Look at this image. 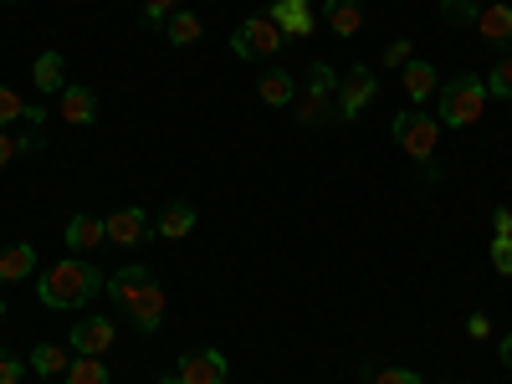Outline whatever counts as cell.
I'll list each match as a JSON object with an SVG mask.
<instances>
[{"instance_id": "8992f818", "label": "cell", "mask_w": 512, "mask_h": 384, "mask_svg": "<svg viewBox=\"0 0 512 384\" xmlns=\"http://www.w3.org/2000/svg\"><path fill=\"white\" fill-rule=\"evenodd\" d=\"M395 144L410 154V159H420V164H431V154H436V144H441V118H431V113H400L395 118Z\"/></svg>"}, {"instance_id": "7a4b0ae2", "label": "cell", "mask_w": 512, "mask_h": 384, "mask_svg": "<svg viewBox=\"0 0 512 384\" xmlns=\"http://www.w3.org/2000/svg\"><path fill=\"white\" fill-rule=\"evenodd\" d=\"M103 287H108L103 272H98L93 262H82V256H67V262H57L47 277H36V297H41L47 308H62V313L88 308Z\"/></svg>"}, {"instance_id": "7c38bea8", "label": "cell", "mask_w": 512, "mask_h": 384, "mask_svg": "<svg viewBox=\"0 0 512 384\" xmlns=\"http://www.w3.org/2000/svg\"><path fill=\"white\" fill-rule=\"evenodd\" d=\"M256 98H262L267 108H292V103H297V77H292L287 67L262 72V82H256Z\"/></svg>"}, {"instance_id": "e575fe53", "label": "cell", "mask_w": 512, "mask_h": 384, "mask_svg": "<svg viewBox=\"0 0 512 384\" xmlns=\"http://www.w3.org/2000/svg\"><path fill=\"white\" fill-rule=\"evenodd\" d=\"M502 364H507V369H512V333H507V338H502Z\"/></svg>"}, {"instance_id": "f1b7e54d", "label": "cell", "mask_w": 512, "mask_h": 384, "mask_svg": "<svg viewBox=\"0 0 512 384\" xmlns=\"http://www.w3.org/2000/svg\"><path fill=\"white\" fill-rule=\"evenodd\" d=\"M0 384H26L21 359H16V354H6V349H0Z\"/></svg>"}, {"instance_id": "f546056e", "label": "cell", "mask_w": 512, "mask_h": 384, "mask_svg": "<svg viewBox=\"0 0 512 384\" xmlns=\"http://www.w3.org/2000/svg\"><path fill=\"white\" fill-rule=\"evenodd\" d=\"M175 16V0H144V21L149 26H159V21H169Z\"/></svg>"}, {"instance_id": "8fae6325", "label": "cell", "mask_w": 512, "mask_h": 384, "mask_svg": "<svg viewBox=\"0 0 512 384\" xmlns=\"http://www.w3.org/2000/svg\"><path fill=\"white\" fill-rule=\"evenodd\" d=\"M267 16L282 26V36H287V41L313 36V6H308V0H272V11H267Z\"/></svg>"}, {"instance_id": "5b68a950", "label": "cell", "mask_w": 512, "mask_h": 384, "mask_svg": "<svg viewBox=\"0 0 512 384\" xmlns=\"http://www.w3.org/2000/svg\"><path fill=\"white\" fill-rule=\"evenodd\" d=\"M282 26L272 21V16H246L236 31H231V52L241 57V62H267V57H277L282 52Z\"/></svg>"}, {"instance_id": "44dd1931", "label": "cell", "mask_w": 512, "mask_h": 384, "mask_svg": "<svg viewBox=\"0 0 512 384\" xmlns=\"http://www.w3.org/2000/svg\"><path fill=\"white\" fill-rule=\"evenodd\" d=\"M477 31H482L487 41H512V6H482Z\"/></svg>"}, {"instance_id": "8d00e7d4", "label": "cell", "mask_w": 512, "mask_h": 384, "mask_svg": "<svg viewBox=\"0 0 512 384\" xmlns=\"http://www.w3.org/2000/svg\"><path fill=\"white\" fill-rule=\"evenodd\" d=\"M0 318H6V308H0Z\"/></svg>"}, {"instance_id": "6da1fadb", "label": "cell", "mask_w": 512, "mask_h": 384, "mask_svg": "<svg viewBox=\"0 0 512 384\" xmlns=\"http://www.w3.org/2000/svg\"><path fill=\"white\" fill-rule=\"evenodd\" d=\"M108 297H113L128 318H134L139 333H159L169 297H164V287H159V277H154L149 267H123V272H113V277H108Z\"/></svg>"}, {"instance_id": "cb8c5ba5", "label": "cell", "mask_w": 512, "mask_h": 384, "mask_svg": "<svg viewBox=\"0 0 512 384\" xmlns=\"http://www.w3.org/2000/svg\"><path fill=\"white\" fill-rule=\"evenodd\" d=\"M482 82H487V98H512V57H502Z\"/></svg>"}, {"instance_id": "603a6c76", "label": "cell", "mask_w": 512, "mask_h": 384, "mask_svg": "<svg viewBox=\"0 0 512 384\" xmlns=\"http://www.w3.org/2000/svg\"><path fill=\"white\" fill-rule=\"evenodd\" d=\"M67 384H108V364H103V359H88V354H77L72 369H67Z\"/></svg>"}, {"instance_id": "83f0119b", "label": "cell", "mask_w": 512, "mask_h": 384, "mask_svg": "<svg viewBox=\"0 0 512 384\" xmlns=\"http://www.w3.org/2000/svg\"><path fill=\"white\" fill-rule=\"evenodd\" d=\"M492 267L512 277V236H492Z\"/></svg>"}, {"instance_id": "9a60e30c", "label": "cell", "mask_w": 512, "mask_h": 384, "mask_svg": "<svg viewBox=\"0 0 512 384\" xmlns=\"http://www.w3.org/2000/svg\"><path fill=\"white\" fill-rule=\"evenodd\" d=\"M323 21H328L338 36H359V26H364V0H323Z\"/></svg>"}, {"instance_id": "277c9868", "label": "cell", "mask_w": 512, "mask_h": 384, "mask_svg": "<svg viewBox=\"0 0 512 384\" xmlns=\"http://www.w3.org/2000/svg\"><path fill=\"white\" fill-rule=\"evenodd\" d=\"M338 113V72L328 62L308 67V88L297 93V123H328Z\"/></svg>"}, {"instance_id": "d590c367", "label": "cell", "mask_w": 512, "mask_h": 384, "mask_svg": "<svg viewBox=\"0 0 512 384\" xmlns=\"http://www.w3.org/2000/svg\"><path fill=\"white\" fill-rule=\"evenodd\" d=\"M159 384H180V379H175V374H164V379H159Z\"/></svg>"}, {"instance_id": "836d02e7", "label": "cell", "mask_w": 512, "mask_h": 384, "mask_svg": "<svg viewBox=\"0 0 512 384\" xmlns=\"http://www.w3.org/2000/svg\"><path fill=\"white\" fill-rule=\"evenodd\" d=\"M466 333H472V338H492V323H487V313H472V318H466Z\"/></svg>"}, {"instance_id": "ba28073f", "label": "cell", "mask_w": 512, "mask_h": 384, "mask_svg": "<svg viewBox=\"0 0 512 384\" xmlns=\"http://www.w3.org/2000/svg\"><path fill=\"white\" fill-rule=\"evenodd\" d=\"M113 338H118V328H113V318H77L72 323V354H88V359H103L108 349H113Z\"/></svg>"}, {"instance_id": "4fadbf2b", "label": "cell", "mask_w": 512, "mask_h": 384, "mask_svg": "<svg viewBox=\"0 0 512 384\" xmlns=\"http://www.w3.org/2000/svg\"><path fill=\"white\" fill-rule=\"evenodd\" d=\"M436 93H441L436 67H431V62H420V57H410V62H405V98L420 108V103H431Z\"/></svg>"}, {"instance_id": "d6986e66", "label": "cell", "mask_w": 512, "mask_h": 384, "mask_svg": "<svg viewBox=\"0 0 512 384\" xmlns=\"http://www.w3.org/2000/svg\"><path fill=\"white\" fill-rule=\"evenodd\" d=\"M190 231H195V205L175 200V205L159 210V236H164V241H180V236H190Z\"/></svg>"}, {"instance_id": "ac0fdd59", "label": "cell", "mask_w": 512, "mask_h": 384, "mask_svg": "<svg viewBox=\"0 0 512 384\" xmlns=\"http://www.w3.org/2000/svg\"><path fill=\"white\" fill-rule=\"evenodd\" d=\"M31 82H36V93H57L67 88V77H62V52H41L36 67H31Z\"/></svg>"}, {"instance_id": "e0dca14e", "label": "cell", "mask_w": 512, "mask_h": 384, "mask_svg": "<svg viewBox=\"0 0 512 384\" xmlns=\"http://www.w3.org/2000/svg\"><path fill=\"white\" fill-rule=\"evenodd\" d=\"M31 272H36V246L16 241V246L0 251V282H26Z\"/></svg>"}, {"instance_id": "d4e9b609", "label": "cell", "mask_w": 512, "mask_h": 384, "mask_svg": "<svg viewBox=\"0 0 512 384\" xmlns=\"http://www.w3.org/2000/svg\"><path fill=\"white\" fill-rule=\"evenodd\" d=\"M477 16H482L477 0H441V21H451V26H466V21H477Z\"/></svg>"}, {"instance_id": "52a82bcc", "label": "cell", "mask_w": 512, "mask_h": 384, "mask_svg": "<svg viewBox=\"0 0 512 384\" xmlns=\"http://www.w3.org/2000/svg\"><path fill=\"white\" fill-rule=\"evenodd\" d=\"M374 93H379V77L359 62V67H349L344 77H338V118L344 123H354L369 103H374Z\"/></svg>"}, {"instance_id": "1f68e13d", "label": "cell", "mask_w": 512, "mask_h": 384, "mask_svg": "<svg viewBox=\"0 0 512 384\" xmlns=\"http://www.w3.org/2000/svg\"><path fill=\"white\" fill-rule=\"evenodd\" d=\"M374 384H420V374L415 369H379Z\"/></svg>"}, {"instance_id": "7402d4cb", "label": "cell", "mask_w": 512, "mask_h": 384, "mask_svg": "<svg viewBox=\"0 0 512 384\" xmlns=\"http://www.w3.org/2000/svg\"><path fill=\"white\" fill-rule=\"evenodd\" d=\"M200 31H205V26H200V16H195V11H175V16L164 21V36L175 41V47H195Z\"/></svg>"}, {"instance_id": "3957f363", "label": "cell", "mask_w": 512, "mask_h": 384, "mask_svg": "<svg viewBox=\"0 0 512 384\" xmlns=\"http://www.w3.org/2000/svg\"><path fill=\"white\" fill-rule=\"evenodd\" d=\"M436 108H441V123H451V128H472V123L487 113V82L472 77V72L451 77L446 88L436 93Z\"/></svg>"}, {"instance_id": "74e56055", "label": "cell", "mask_w": 512, "mask_h": 384, "mask_svg": "<svg viewBox=\"0 0 512 384\" xmlns=\"http://www.w3.org/2000/svg\"><path fill=\"white\" fill-rule=\"evenodd\" d=\"M6 6H16V0H6Z\"/></svg>"}, {"instance_id": "30bf717a", "label": "cell", "mask_w": 512, "mask_h": 384, "mask_svg": "<svg viewBox=\"0 0 512 384\" xmlns=\"http://www.w3.org/2000/svg\"><path fill=\"white\" fill-rule=\"evenodd\" d=\"M103 231H108L113 246H139V241H149V216L139 205H123V210H113V216L103 221Z\"/></svg>"}, {"instance_id": "9c48e42d", "label": "cell", "mask_w": 512, "mask_h": 384, "mask_svg": "<svg viewBox=\"0 0 512 384\" xmlns=\"http://www.w3.org/2000/svg\"><path fill=\"white\" fill-rule=\"evenodd\" d=\"M180 384H226V354L221 349H195L175 364Z\"/></svg>"}, {"instance_id": "4316f807", "label": "cell", "mask_w": 512, "mask_h": 384, "mask_svg": "<svg viewBox=\"0 0 512 384\" xmlns=\"http://www.w3.org/2000/svg\"><path fill=\"white\" fill-rule=\"evenodd\" d=\"M16 118H26V103H21L11 88H0V128H11Z\"/></svg>"}, {"instance_id": "d6a6232c", "label": "cell", "mask_w": 512, "mask_h": 384, "mask_svg": "<svg viewBox=\"0 0 512 384\" xmlns=\"http://www.w3.org/2000/svg\"><path fill=\"white\" fill-rule=\"evenodd\" d=\"M492 231H497V236H512V210H507V205L492 210Z\"/></svg>"}, {"instance_id": "ffe728a7", "label": "cell", "mask_w": 512, "mask_h": 384, "mask_svg": "<svg viewBox=\"0 0 512 384\" xmlns=\"http://www.w3.org/2000/svg\"><path fill=\"white\" fill-rule=\"evenodd\" d=\"M31 369H36V379H57V374L72 369V354L62 344H36L31 349Z\"/></svg>"}, {"instance_id": "2e32d148", "label": "cell", "mask_w": 512, "mask_h": 384, "mask_svg": "<svg viewBox=\"0 0 512 384\" xmlns=\"http://www.w3.org/2000/svg\"><path fill=\"white\" fill-rule=\"evenodd\" d=\"M103 241H108V231H103V221H98V216H88V210L67 221V246H72L77 256H82V251H98Z\"/></svg>"}, {"instance_id": "484cf974", "label": "cell", "mask_w": 512, "mask_h": 384, "mask_svg": "<svg viewBox=\"0 0 512 384\" xmlns=\"http://www.w3.org/2000/svg\"><path fill=\"white\" fill-rule=\"evenodd\" d=\"M36 144H41L36 134H26V139H16V134H11V128H0V169H6V164H11L16 154H26V149H36Z\"/></svg>"}, {"instance_id": "5bb4252c", "label": "cell", "mask_w": 512, "mask_h": 384, "mask_svg": "<svg viewBox=\"0 0 512 384\" xmlns=\"http://www.w3.org/2000/svg\"><path fill=\"white\" fill-rule=\"evenodd\" d=\"M57 113L67 118V123H93L98 118V93L93 88H77V82H67V88H62V98H57Z\"/></svg>"}, {"instance_id": "4dcf8cb0", "label": "cell", "mask_w": 512, "mask_h": 384, "mask_svg": "<svg viewBox=\"0 0 512 384\" xmlns=\"http://www.w3.org/2000/svg\"><path fill=\"white\" fill-rule=\"evenodd\" d=\"M410 62V41L400 36V41H390V47H384V67H405Z\"/></svg>"}]
</instances>
